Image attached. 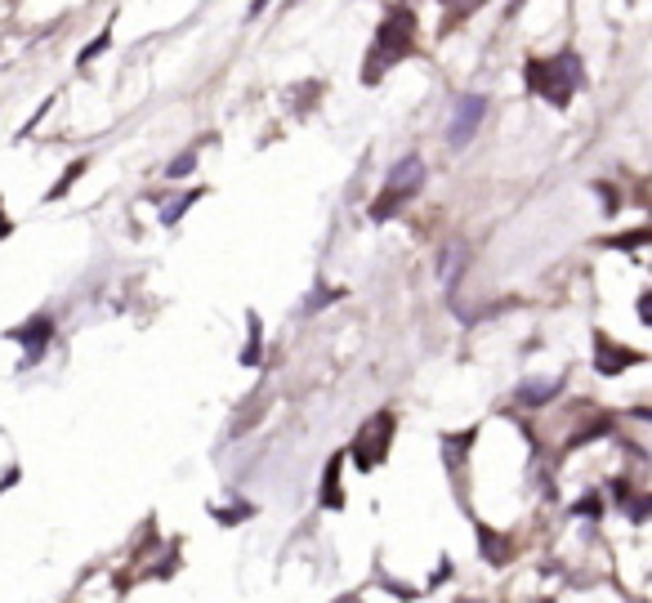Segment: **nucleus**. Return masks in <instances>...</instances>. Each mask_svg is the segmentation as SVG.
Here are the masks:
<instances>
[{
    "label": "nucleus",
    "instance_id": "obj_1",
    "mask_svg": "<svg viewBox=\"0 0 652 603\" xmlns=\"http://www.w3.org/2000/svg\"><path fill=\"white\" fill-rule=\"evenodd\" d=\"M412 45H416V14H412V10H403V5H394V10L385 14V23H380V32H376L371 50H367L363 81H367V86H376V81H380L394 63H403V59L412 54Z\"/></svg>",
    "mask_w": 652,
    "mask_h": 603
},
{
    "label": "nucleus",
    "instance_id": "obj_2",
    "mask_svg": "<svg viewBox=\"0 0 652 603\" xmlns=\"http://www.w3.org/2000/svg\"><path fill=\"white\" fill-rule=\"evenodd\" d=\"M581 81H585V63H581L572 50H563V54H554V59H532V63H527V86H532V94H541V99L554 103V108H567L572 94L581 90Z\"/></svg>",
    "mask_w": 652,
    "mask_h": 603
},
{
    "label": "nucleus",
    "instance_id": "obj_3",
    "mask_svg": "<svg viewBox=\"0 0 652 603\" xmlns=\"http://www.w3.org/2000/svg\"><path fill=\"white\" fill-rule=\"evenodd\" d=\"M420 183H425V161H420V157H403V161L389 170V183H385V192L376 197L371 219H389V215L398 210V201H412V197L420 192Z\"/></svg>",
    "mask_w": 652,
    "mask_h": 603
},
{
    "label": "nucleus",
    "instance_id": "obj_4",
    "mask_svg": "<svg viewBox=\"0 0 652 603\" xmlns=\"http://www.w3.org/2000/svg\"><path fill=\"white\" fill-rule=\"evenodd\" d=\"M389 438H394V416H389V412H380L371 425H363V434H358V443H354L358 469H376V465L385 460V452H389Z\"/></svg>",
    "mask_w": 652,
    "mask_h": 603
},
{
    "label": "nucleus",
    "instance_id": "obj_5",
    "mask_svg": "<svg viewBox=\"0 0 652 603\" xmlns=\"http://www.w3.org/2000/svg\"><path fill=\"white\" fill-rule=\"evenodd\" d=\"M483 112H487V99H478V94H465V99L456 103V117H452V126H447V143H452V148H465V143L474 139V130H478Z\"/></svg>",
    "mask_w": 652,
    "mask_h": 603
},
{
    "label": "nucleus",
    "instance_id": "obj_6",
    "mask_svg": "<svg viewBox=\"0 0 652 603\" xmlns=\"http://www.w3.org/2000/svg\"><path fill=\"white\" fill-rule=\"evenodd\" d=\"M594 349H599V358H594V367L603 371V376H616V371H625V367H634V363H643V354H634V349H621V345H612L603 331L594 336Z\"/></svg>",
    "mask_w": 652,
    "mask_h": 603
},
{
    "label": "nucleus",
    "instance_id": "obj_7",
    "mask_svg": "<svg viewBox=\"0 0 652 603\" xmlns=\"http://www.w3.org/2000/svg\"><path fill=\"white\" fill-rule=\"evenodd\" d=\"M50 331H54V322L41 314V318H32L28 327H19V331H10V340H19V345H28V363H37L41 354H45V345H50Z\"/></svg>",
    "mask_w": 652,
    "mask_h": 603
},
{
    "label": "nucleus",
    "instance_id": "obj_8",
    "mask_svg": "<svg viewBox=\"0 0 652 603\" xmlns=\"http://www.w3.org/2000/svg\"><path fill=\"white\" fill-rule=\"evenodd\" d=\"M554 389H558V380H527V385L518 389V403H550Z\"/></svg>",
    "mask_w": 652,
    "mask_h": 603
},
{
    "label": "nucleus",
    "instance_id": "obj_9",
    "mask_svg": "<svg viewBox=\"0 0 652 603\" xmlns=\"http://www.w3.org/2000/svg\"><path fill=\"white\" fill-rule=\"evenodd\" d=\"M460 259H465V250H460V246H452V250H447V259H443V268H438V277H443L447 286H456V268H460Z\"/></svg>",
    "mask_w": 652,
    "mask_h": 603
},
{
    "label": "nucleus",
    "instance_id": "obj_10",
    "mask_svg": "<svg viewBox=\"0 0 652 603\" xmlns=\"http://www.w3.org/2000/svg\"><path fill=\"white\" fill-rule=\"evenodd\" d=\"M336 474H340V456L331 460V469H326V505H340V483H336Z\"/></svg>",
    "mask_w": 652,
    "mask_h": 603
},
{
    "label": "nucleus",
    "instance_id": "obj_11",
    "mask_svg": "<svg viewBox=\"0 0 652 603\" xmlns=\"http://www.w3.org/2000/svg\"><path fill=\"white\" fill-rule=\"evenodd\" d=\"M192 166H197V152H183V157H175V161H170V179H183V175H192Z\"/></svg>",
    "mask_w": 652,
    "mask_h": 603
},
{
    "label": "nucleus",
    "instance_id": "obj_12",
    "mask_svg": "<svg viewBox=\"0 0 652 603\" xmlns=\"http://www.w3.org/2000/svg\"><path fill=\"white\" fill-rule=\"evenodd\" d=\"M241 363H246V367H255V363H259V322H255V318H250V345H246Z\"/></svg>",
    "mask_w": 652,
    "mask_h": 603
},
{
    "label": "nucleus",
    "instance_id": "obj_13",
    "mask_svg": "<svg viewBox=\"0 0 652 603\" xmlns=\"http://www.w3.org/2000/svg\"><path fill=\"white\" fill-rule=\"evenodd\" d=\"M648 241V228H639V232H625V237H612L607 246H621V250H634V246H643Z\"/></svg>",
    "mask_w": 652,
    "mask_h": 603
},
{
    "label": "nucleus",
    "instance_id": "obj_14",
    "mask_svg": "<svg viewBox=\"0 0 652 603\" xmlns=\"http://www.w3.org/2000/svg\"><path fill=\"white\" fill-rule=\"evenodd\" d=\"M192 201H197V192H188V197H179V201H175V206H170V210H166L161 219H166V224H179V215H183V210H188Z\"/></svg>",
    "mask_w": 652,
    "mask_h": 603
},
{
    "label": "nucleus",
    "instance_id": "obj_15",
    "mask_svg": "<svg viewBox=\"0 0 652 603\" xmlns=\"http://www.w3.org/2000/svg\"><path fill=\"white\" fill-rule=\"evenodd\" d=\"M108 41H112V37H108V32H103V37H99V41H94V45H90V50H81V59H77V63H81V68H86V63H90V59H94V54H103V50H108Z\"/></svg>",
    "mask_w": 652,
    "mask_h": 603
},
{
    "label": "nucleus",
    "instance_id": "obj_16",
    "mask_svg": "<svg viewBox=\"0 0 652 603\" xmlns=\"http://www.w3.org/2000/svg\"><path fill=\"white\" fill-rule=\"evenodd\" d=\"M639 322H652V299L639 295Z\"/></svg>",
    "mask_w": 652,
    "mask_h": 603
},
{
    "label": "nucleus",
    "instance_id": "obj_17",
    "mask_svg": "<svg viewBox=\"0 0 652 603\" xmlns=\"http://www.w3.org/2000/svg\"><path fill=\"white\" fill-rule=\"evenodd\" d=\"M478 5H483V0H460V5H456V19H460L465 10H478Z\"/></svg>",
    "mask_w": 652,
    "mask_h": 603
},
{
    "label": "nucleus",
    "instance_id": "obj_18",
    "mask_svg": "<svg viewBox=\"0 0 652 603\" xmlns=\"http://www.w3.org/2000/svg\"><path fill=\"white\" fill-rule=\"evenodd\" d=\"M460 603H478V599H460Z\"/></svg>",
    "mask_w": 652,
    "mask_h": 603
}]
</instances>
